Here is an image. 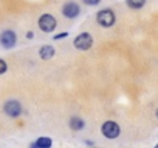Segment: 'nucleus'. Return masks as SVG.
I'll list each match as a JSON object with an SVG mask.
<instances>
[{
	"label": "nucleus",
	"mask_w": 158,
	"mask_h": 148,
	"mask_svg": "<svg viewBox=\"0 0 158 148\" xmlns=\"http://www.w3.org/2000/svg\"><path fill=\"white\" fill-rule=\"evenodd\" d=\"M101 131H102V134H104L107 139H116V137L119 136V131H121V130H119V125H118L116 122L107 120V122L102 123Z\"/></svg>",
	"instance_id": "4"
},
{
	"label": "nucleus",
	"mask_w": 158,
	"mask_h": 148,
	"mask_svg": "<svg viewBox=\"0 0 158 148\" xmlns=\"http://www.w3.org/2000/svg\"><path fill=\"white\" fill-rule=\"evenodd\" d=\"M144 3H146V0H127V5L132 10H139L144 6Z\"/></svg>",
	"instance_id": "11"
},
{
	"label": "nucleus",
	"mask_w": 158,
	"mask_h": 148,
	"mask_svg": "<svg viewBox=\"0 0 158 148\" xmlns=\"http://www.w3.org/2000/svg\"><path fill=\"white\" fill-rule=\"evenodd\" d=\"M155 148H158V145H156V146H155Z\"/></svg>",
	"instance_id": "18"
},
{
	"label": "nucleus",
	"mask_w": 158,
	"mask_h": 148,
	"mask_svg": "<svg viewBox=\"0 0 158 148\" xmlns=\"http://www.w3.org/2000/svg\"><path fill=\"white\" fill-rule=\"evenodd\" d=\"M65 37H68V33H59V34H56L53 39H54V40H62V39H65Z\"/></svg>",
	"instance_id": "14"
},
{
	"label": "nucleus",
	"mask_w": 158,
	"mask_h": 148,
	"mask_svg": "<svg viewBox=\"0 0 158 148\" xmlns=\"http://www.w3.org/2000/svg\"><path fill=\"white\" fill-rule=\"evenodd\" d=\"M30 148H39V146H37L36 143H31V145H30Z\"/></svg>",
	"instance_id": "16"
},
{
	"label": "nucleus",
	"mask_w": 158,
	"mask_h": 148,
	"mask_svg": "<svg viewBox=\"0 0 158 148\" xmlns=\"http://www.w3.org/2000/svg\"><path fill=\"white\" fill-rule=\"evenodd\" d=\"M37 25H39L40 31H44V33H53L56 29V26H57V22H56L54 16H51V14H42L39 17Z\"/></svg>",
	"instance_id": "2"
},
{
	"label": "nucleus",
	"mask_w": 158,
	"mask_h": 148,
	"mask_svg": "<svg viewBox=\"0 0 158 148\" xmlns=\"http://www.w3.org/2000/svg\"><path fill=\"white\" fill-rule=\"evenodd\" d=\"M39 54H40V59L50 60V59L54 56V48H53L51 45H44V46L39 49Z\"/></svg>",
	"instance_id": "8"
},
{
	"label": "nucleus",
	"mask_w": 158,
	"mask_h": 148,
	"mask_svg": "<svg viewBox=\"0 0 158 148\" xmlns=\"http://www.w3.org/2000/svg\"><path fill=\"white\" fill-rule=\"evenodd\" d=\"M155 114H156V117H158V110H156V113H155Z\"/></svg>",
	"instance_id": "17"
},
{
	"label": "nucleus",
	"mask_w": 158,
	"mask_h": 148,
	"mask_svg": "<svg viewBox=\"0 0 158 148\" xmlns=\"http://www.w3.org/2000/svg\"><path fill=\"white\" fill-rule=\"evenodd\" d=\"M92 45H93V37L89 33H81L74 39V46L79 51H87L92 48Z\"/></svg>",
	"instance_id": "3"
},
{
	"label": "nucleus",
	"mask_w": 158,
	"mask_h": 148,
	"mask_svg": "<svg viewBox=\"0 0 158 148\" xmlns=\"http://www.w3.org/2000/svg\"><path fill=\"white\" fill-rule=\"evenodd\" d=\"M6 69H8L6 62H5L3 59H0V74H5V72H6Z\"/></svg>",
	"instance_id": "12"
},
{
	"label": "nucleus",
	"mask_w": 158,
	"mask_h": 148,
	"mask_svg": "<svg viewBox=\"0 0 158 148\" xmlns=\"http://www.w3.org/2000/svg\"><path fill=\"white\" fill-rule=\"evenodd\" d=\"M16 42H17V36L11 29H5L2 34H0V45H2L3 48H6V49L13 48L16 45Z\"/></svg>",
	"instance_id": "6"
},
{
	"label": "nucleus",
	"mask_w": 158,
	"mask_h": 148,
	"mask_svg": "<svg viewBox=\"0 0 158 148\" xmlns=\"http://www.w3.org/2000/svg\"><path fill=\"white\" fill-rule=\"evenodd\" d=\"M79 13H81V8H79V5L76 2H67L62 6V14L67 19H76L79 16Z\"/></svg>",
	"instance_id": "7"
},
{
	"label": "nucleus",
	"mask_w": 158,
	"mask_h": 148,
	"mask_svg": "<svg viewBox=\"0 0 158 148\" xmlns=\"http://www.w3.org/2000/svg\"><path fill=\"white\" fill-rule=\"evenodd\" d=\"M82 2L85 3V5H89V6H95V5H98L101 0H82Z\"/></svg>",
	"instance_id": "13"
},
{
	"label": "nucleus",
	"mask_w": 158,
	"mask_h": 148,
	"mask_svg": "<svg viewBox=\"0 0 158 148\" xmlns=\"http://www.w3.org/2000/svg\"><path fill=\"white\" fill-rule=\"evenodd\" d=\"M85 127V122L81 119V117H71L70 119V128L73 130V131H79V130H82Z\"/></svg>",
	"instance_id": "9"
},
{
	"label": "nucleus",
	"mask_w": 158,
	"mask_h": 148,
	"mask_svg": "<svg viewBox=\"0 0 158 148\" xmlns=\"http://www.w3.org/2000/svg\"><path fill=\"white\" fill-rule=\"evenodd\" d=\"M34 143H36L39 148H51V143H53V142H51L50 137H39Z\"/></svg>",
	"instance_id": "10"
},
{
	"label": "nucleus",
	"mask_w": 158,
	"mask_h": 148,
	"mask_svg": "<svg viewBox=\"0 0 158 148\" xmlns=\"http://www.w3.org/2000/svg\"><path fill=\"white\" fill-rule=\"evenodd\" d=\"M115 20H116V17H115V13H113L112 10H101V11L96 14V22H98L101 26H104V28L113 26Z\"/></svg>",
	"instance_id": "1"
},
{
	"label": "nucleus",
	"mask_w": 158,
	"mask_h": 148,
	"mask_svg": "<svg viewBox=\"0 0 158 148\" xmlns=\"http://www.w3.org/2000/svg\"><path fill=\"white\" fill-rule=\"evenodd\" d=\"M3 111H5V114L10 116V117H17V116L22 114V105H20V102L11 99V100L5 102V105H3Z\"/></svg>",
	"instance_id": "5"
},
{
	"label": "nucleus",
	"mask_w": 158,
	"mask_h": 148,
	"mask_svg": "<svg viewBox=\"0 0 158 148\" xmlns=\"http://www.w3.org/2000/svg\"><path fill=\"white\" fill-rule=\"evenodd\" d=\"M33 37H34L33 31H28V33H27V39H33Z\"/></svg>",
	"instance_id": "15"
}]
</instances>
